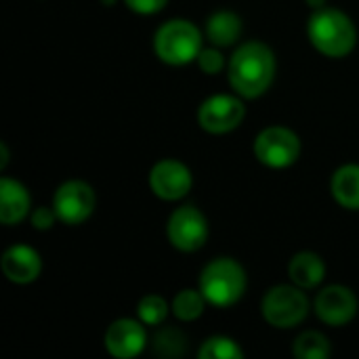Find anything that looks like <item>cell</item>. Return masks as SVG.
I'll list each match as a JSON object with an SVG mask.
<instances>
[{
  "instance_id": "24",
  "label": "cell",
  "mask_w": 359,
  "mask_h": 359,
  "mask_svg": "<svg viewBox=\"0 0 359 359\" xmlns=\"http://www.w3.org/2000/svg\"><path fill=\"white\" fill-rule=\"evenodd\" d=\"M57 221H59V219H57V212H55L53 206H50V208H48V206H38L36 210L29 212V223H32V227L38 229V231L50 229Z\"/></svg>"
},
{
  "instance_id": "22",
  "label": "cell",
  "mask_w": 359,
  "mask_h": 359,
  "mask_svg": "<svg viewBox=\"0 0 359 359\" xmlns=\"http://www.w3.org/2000/svg\"><path fill=\"white\" fill-rule=\"evenodd\" d=\"M168 303L160 294H145L137 305V318L145 326H162L168 318Z\"/></svg>"
},
{
  "instance_id": "14",
  "label": "cell",
  "mask_w": 359,
  "mask_h": 359,
  "mask_svg": "<svg viewBox=\"0 0 359 359\" xmlns=\"http://www.w3.org/2000/svg\"><path fill=\"white\" fill-rule=\"evenodd\" d=\"M29 215L27 189L8 177L0 179V221L4 225H17Z\"/></svg>"
},
{
  "instance_id": "13",
  "label": "cell",
  "mask_w": 359,
  "mask_h": 359,
  "mask_svg": "<svg viewBox=\"0 0 359 359\" xmlns=\"http://www.w3.org/2000/svg\"><path fill=\"white\" fill-rule=\"evenodd\" d=\"M0 269L4 278L13 284H29L38 280L42 271V261L40 255L25 244H15L4 250L0 259Z\"/></svg>"
},
{
  "instance_id": "9",
  "label": "cell",
  "mask_w": 359,
  "mask_h": 359,
  "mask_svg": "<svg viewBox=\"0 0 359 359\" xmlns=\"http://www.w3.org/2000/svg\"><path fill=\"white\" fill-rule=\"evenodd\" d=\"M97 206V196L93 187L84 181H65L57 187L53 196V208L57 212L59 223L63 225H80L84 223Z\"/></svg>"
},
{
  "instance_id": "18",
  "label": "cell",
  "mask_w": 359,
  "mask_h": 359,
  "mask_svg": "<svg viewBox=\"0 0 359 359\" xmlns=\"http://www.w3.org/2000/svg\"><path fill=\"white\" fill-rule=\"evenodd\" d=\"M206 305L208 303H206L204 294L200 292V288L198 290L185 288V290H181V292L175 294L172 305H170V311L181 322H194V320H198L204 313Z\"/></svg>"
},
{
  "instance_id": "26",
  "label": "cell",
  "mask_w": 359,
  "mask_h": 359,
  "mask_svg": "<svg viewBox=\"0 0 359 359\" xmlns=\"http://www.w3.org/2000/svg\"><path fill=\"white\" fill-rule=\"evenodd\" d=\"M0 154H2V158H0V168H6V164H8V149H6V143H0Z\"/></svg>"
},
{
  "instance_id": "28",
  "label": "cell",
  "mask_w": 359,
  "mask_h": 359,
  "mask_svg": "<svg viewBox=\"0 0 359 359\" xmlns=\"http://www.w3.org/2000/svg\"><path fill=\"white\" fill-rule=\"evenodd\" d=\"M101 4H105V6H114V4H116V0H101Z\"/></svg>"
},
{
  "instance_id": "27",
  "label": "cell",
  "mask_w": 359,
  "mask_h": 359,
  "mask_svg": "<svg viewBox=\"0 0 359 359\" xmlns=\"http://www.w3.org/2000/svg\"><path fill=\"white\" fill-rule=\"evenodd\" d=\"M305 2H307V6H311L313 11H318V8H324L328 0H305Z\"/></svg>"
},
{
  "instance_id": "20",
  "label": "cell",
  "mask_w": 359,
  "mask_h": 359,
  "mask_svg": "<svg viewBox=\"0 0 359 359\" xmlns=\"http://www.w3.org/2000/svg\"><path fill=\"white\" fill-rule=\"evenodd\" d=\"M292 351L299 359H328L332 353V347L324 334L316 330H307L297 337Z\"/></svg>"
},
{
  "instance_id": "11",
  "label": "cell",
  "mask_w": 359,
  "mask_h": 359,
  "mask_svg": "<svg viewBox=\"0 0 359 359\" xmlns=\"http://www.w3.org/2000/svg\"><path fill=\"white\" fill-rule=\"evenodd\" d=\"M105 349L111 358L133 359L141 355L147 347V330L145 324L137 318H120L109 324L105 330Z\"/></svg>"
},
{
  "instance_id": "6",
  "label": "cell",
  "mask_w": 359,
  "mask_h": 359,
  "mask_svg": "<svg viewBox=\"0 0 359 359\" xmlns=\"http://www.w3.org/2000/svg\"><path fill=\"white\" fill-rule=\"evenodd\" d=\"M255 156L269 168H288L301 156V139L286 126H267L255 139Z\"/></svg>"
},
{
  "instance_id": "5",
  "label": "cell",
  "mask_w": 359,
  "mask_h": 359,
  "mask_svg": "<svg viewBox=\"0 0 359 359\" xmlns=\"http://www.w3.org/2000/svg\"><path fill=\"white\" fill-rule=\"evenodd\" d=\"M261 313L269 326L278 330H290L309 316V299L297 284H280L265 292L261 301Z\"/></svg>"
},
{
  "instance_id": "15",
  "label": "cell",
  "mask_w": 359,
  "mask_h": 359,
  "mask_svg": "<svg viewBox=\"0 0 359 359\" xmlns=\"http://www.w3.org/2000/svg\"><path fill=\"white\" fill-rule=\"evenodd\" d=\"M288 276H290L292 284H297L303 290L318 288L326 278L324 259L316 252H309V250L297 252L288 263Z\"/></svg>"
},
{
  "instance_id": "19",
  "label": "cell",
  "mask_w": 359,
  "mask_h": 359,
  "mask_svg": "<svg viewBox=\"0 0 359 359\" xmlns=\"http://www.w3.org/2000/svg\"><path fill=\"white\" fill-rule=\"evenodd\" d=\"M151 349L158 358H181L187 351V337L179 328L164 326L151 337Z\"/></svg>"
},
{
  "instance_id": "2",
  "label": "cell",
  "mask_w": 359,
  "mask_h": 359,
  "mask_svg": "<svg viewBox=\"0 0 359 359\" xmlns=\"http://www.w3.org/2000/svg\"><path fill=\"white\" fill-rule=\"evenodd\" d=\"M307 36L313 48L330 59L347 57L358 42V29L351 17L330 6L313 11L307 23Z\"/></svg>"
},
{
  "instance_id": "4",
  "label": "cell",
  "mask_w": 359,
  "mask_h": 359,
  "mask_svg": "<svg viewBox=\"0 0 359 359\" xmlns=\"http://www.w3.org/2000/svg\"><path fill=\"white\" fill-rule=\"evenodd\" d=\"M202 48V32L187 19H170L162 23L154 36V50L160 61L168 65L191 63Z\"/></svg>"
},
{
  "instance_id": "8",
  "label": "cell",
  "mask_w": 359,
  "mask_h": 359,
  "mask_svg": "<svg viewBox=\"0 0 359 359\" xmlns=\"http://www.w3.org/2000/svg\"><path fill=\"white\" fill-rule=\"evenodd\" d=\"M166 238L177 250L196 252L208 240V221L196 206H181L168 217Z\"/></svg>"
},
{
  "instance_id": "3",
  "label": "cell",
  "mask_w": 359,
  "mask_h": 359,
  "mask_svg": "<svg viewBox=\"0 0 359 359\" xmlns=\"http://www.w3.org/2000/svg\"><path fill=\"white\" fill-rule=\"evenodd\" d=\"M198 288L208 305L231 307L246 292V271L236 259L229 257L212 259L200 271Z\"/></svg>"
},
{
  "instance_id": "17",
  "label": "cell",
  "mask_w": 359,
  "mask_h": 359,
  "mask_svg": "<svg viewBox=\"0 0 359 359\" xmlns=\"http://www.w3.org/2000/svg\"><path fill=\"white\" fill-rule=\"evenodd\" d=\"M332 198L347 210H359V166L345 164L330 179Z\"/></svg>"
},
{
  "instance_id": "10",
  "label": "cell",
  "mask_w": 359,
  "mask_h": 359,
  "mask_svg": "<svg viewBox=\"0 0 359 359\" xmlns=\"http://www.w3.org/2000/svg\"><path fill=\"white\" fill-rule=\"evenodd\" d=\"M191 185H194L191 170L179 160L172 158L160 160L149 170V189L160 200L166 202L183 200L191 191Z\"/></svg>"
},
{
  "instance_id": "7",
  "label": "cell",
  "mask_w": 359,
  "mask_h": 359,
  "mask_svg": "<svg viewBox=\"0 0 359 359\" xmlns=\"http://www.w3.org/2000/svg\"><path fill=\"white\" fill-rule=\"evenodd\" d=\"M244 116L246 107L240 95H212L198 107V124L210 135H225L236 130Z\"/></svg>"
},
{
  "instance_id": "25",
  "label": "cell",
  "mask_w": 359,
  "mask_h": 359,
  "mask_svg": "<svg viewBox=\"0 0 359 359\" xmlns=\"http://www.w3.org/2000/svg\"><path fill=\"white\" fill-rule=\"evenodd\" d=\"M124 4L133 11V13H139V15H154V13H160L168 0H124Z\"/></svg>"
},
{
  "instance_id": "16",
  "label": "cell",
  "mask_w": 359,
  "mask_h": 359,
  "mask_svg": "<svg viewBox=\"0 0 359 359\" xmlns=\"http://www.w3.org/2000/svg\"><path fill=\"white\" fill-rule=\"evenodd\" d=\"M206 38L215 46H231L242 36V19L233 11H217L206 21Z\"/></svg>"
},
{
  "instance_id": "1",
  "label": "cell",
  "mask_w": 359,
  "mask_h": 359,
  "mask_svg": "<svg viewBox=\"0 0 359 359\" xmlns=\"http://www.w3.org/2000/svg\"><path fill=\"white\" fill-rule=\"evenodd\" d=\"M227 78L236 95L242 99H257L265 95L276 78L273 50L259 40L240 44L227 63Z\"/></svg>"
},
{
  "instance_id": "23",
  "label": "cell",
  "mask_w": 359,
  "mask_h": 359,
  "mask_svg": "<svg viewBox=\"0 0 359 359\" xmlns=\"http://www.w3.org/2000/svg\"><path fill=\"white\" fill-rule=\"evenodd\" d=\"M196 61H198L200 69H202L204 74H208V76H215V74H219V72L225 67V59H223L219 46H215V44L202 48Z\"/></svg>"
},
{
  "instance_id": "12",
  "label": "cell",
  "mask_w": 359,
  "mask_h": 359,
  "mask_svg": "<svg viewBox=\"0 0 359 359\" xmlns=\"http://www.w3.org/2000/svg\"><path fill=\"white\" fill-rule=\"evenodd\" d=\"M313 311L326 326H345L358 313V297L347 286H326L318 292L313 301Z\"/></svg>"
},
{
  "instance_id": "21",
  "label": "cell",
  "mask_w": 359,
  "mask_h": 359,
  "mask_svg": "<svg viewBox=\"0 0 359 359\" xmlns=\"http://www.w3.org/2000/svg\"><path fill=\"white\" fill-rule=\"evenodd\" d=\"M200 359H242L244 351L238 345V341L229 339V337H210L202 343L200 351H198Z\"/></svg>"
}]
</instances>
